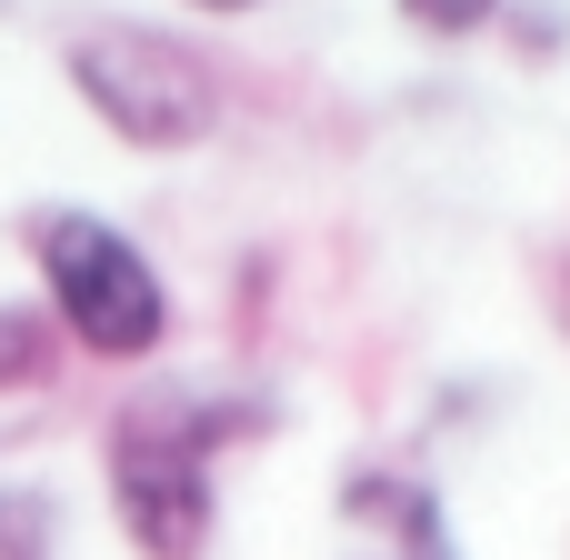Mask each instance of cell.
I'll use <instances>...</instances> for the list:
<instances>
[{
  "instance_id": "52a82bcc",
  "label": "cell",
  "mask_w": 570,
  "mask_h": 560,
  "mask_svg": "<svg viewBox=\"0 0 570 560\" xmlns=\"http://www.w3.org/2000/svg\"><path fill=\"white\" fill-rule=\"evenodd\" d=\"M401 10V30H421V40H481L511 0H391Z\"/></svg>"
},
{
  "instance_id": "6da1fadb",
  "label": "cell",
  "mask_w": 570,
  "mask_h": 560,
  "mask_svg": "<svg viewBox=\"0 0 570 560\" xmlns=\"http://www.w3.org/2000/svg\"><path fill=\"white\" fill-rule=\"evenodd\" d=\"M261 391H140L100 431V491L140 560H210L220 541V451L261 441Z\"/></svg>"
},
{
  "instance_id": "277c9868",
  "label": "cell",
  "mask_w": 570,
  "mask_h": 560,
  "mask_svg": "<svg viewBox=\"0 0 570 560\" xmlns=\"http://www.w3.org/2000/svg\"><path fill=\"white\" fill-rule=\"evenodd\" d=\"M341 511L351 521H371V531H391L401 551H451V521H441V491L431 481H411V471H351L341 481Z\"/></svg>"
},
{
  "instance_id": "8992f818",
  "label": "cell",
  "mask_w": 570,
  "mask_h": 560,
  "mask_svg": "<svg viewBox=\"0 0 570 560\" xmlns=\"http://www.w3.org/2000/svg\"><path fill=\"white\" fill-rule=\"evenodd\" d=\"M60 551V501L50 491H0V560H50Z\"/></svg>"
},
{
  "instance_id": "5b68a950",
  "label": "cell",
  "mask_w": 570,
  "mask_h": 560,
  "mask_svg": "<svg viewBox=\"0 0 570 560\" xmlns=\"http://www.w3.org/2000/svg\"><path fill=\"white\" fill-rule=\"evenodd\" d=\"M60 331H50V311L40 301H0V401H30V391H50L60 381Z\"/></svg>"
},
{
  "instance_id": "3957f363",
  "label": "cell",
  "mask_w": 570,
  "mask_h": 560,
  "mask_svg": "<svg viewBox=\"0 0 570 560\" xmlns=\"http://www.w3.org/2000/svg\"><path fill=\"white\" fill-rule=\"evenodd\" d=\"M60 80H70L80 110H90L120 150H140V160H180V150L220 140V120H230L220 70H210L180 30H160V20H80L70 50H60Z\"/></svg>"
},
{
  "instance_id": "ba28073f",
  "label": "cell",
  "mask_w": 570,
  "mask_h": 560,
  "mask_svg": "<svg viewBox=\"0 0 570 560\" xmlns=\"http://www.w3.org/2000/svg\"><path fill=\"white\" fill-rule=\"evenodd\" d=\"M180 10H200V20H250V10H271V0H180Z\"/></svg>"
},
{
  "instance_id": "9c48e42d",
  "label": "cell",
  "mask_w": 570,
  "mask_h": 560,
  "mask_svg": "<svg viewBox=\"0 0 570 560\" xmlns=\"http://www.w3.org/2000/svg\"><path fill=\"white\" fill-rule=\"evenodd\" d=\"M391 560H451V551H391Z\"/></svg>"
},
{
  "instance_id": "7a4b0ae2",
  "label": "cell",
  "mask_w": 570,
  "mask_h": 560,
  "mask_svg": "<svg viewBox=\"0 0 570 560\" xmlns=\"http://www.w3.org/2000/svg\"><path fill=\"white\" fill-rule=\"evenodd\" d=\"M20 250H30V281H40L30 301L50 311L60 351L110 361V371H140V361H160V351H170L180 301H170L160 261H150L110 210L40 200V210H20Z\"/></svg>"
}]
</instances>
